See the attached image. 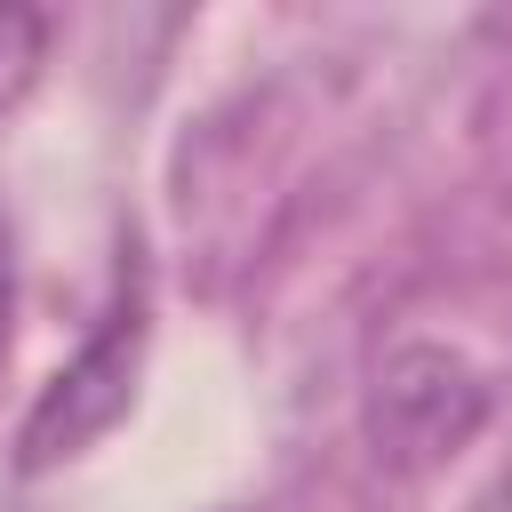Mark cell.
Listing matches in <instances>:
<instances>
[{
	"label": "cell",
	"mask_w": 512,
	"mask_h": 512,
	"mask_svg": "<svg viewBox=\"0 0 512 512\" xmlns=\"http://www.w3.org/2000/svg\"><path fill=\"white\" fill-rule=\"evenodd\" d=\"M144 336H152V272H144V248H120V272H112V304L96 312L88 344L40 384L24 432H16V472H48L80 448H96L128 400H136V376H144Z\"/></svg>",
	"instance_id": "1"
},
{
	"label": "cell",
	"mask_w": 512,
	"mask_h": 512,
	"mask_svg": "<svg viewBox=\"0 0 512 512\" xmlns=\"http://www.w3.org/2000/svg\"><path fill=\"white\" fill-rule=\"evenodd\" d=\"M472 424H480V384L464 376V360H448L432 344L384 360V376H376V440L392 456H440Z\"/></svg>",
	"instance_id": "2"
},
{
	"label": "cell",
	"mask_w": 512,
	"mask_h": 512,
	"mask_svg": "<svg viewBox=\"0 0 512 512\" xmlns=\"http://www.w3.org/2000/svg\"><path fill=\"white\" fill-rule=\"evenodd\" d=\"M40 64H48V16H32V8H0V120L32 96Z\"/></svg>",
	"instance_id": "3"
},
{
	"label": "cell",
	"mask_w": 512,
	"mask_h": 512,
	"mask_svg": "<svg viewBox=\"0 0 512 512\" xmlns=\"http://www.w3.org/2000/svg\"><path fill=\"white\" fill-rule=\"evenodd\" d=\"M8 328H16V240L0 224V360H8Z\"/></svg>",
	"instance_id": "4"
}]
</instances>
